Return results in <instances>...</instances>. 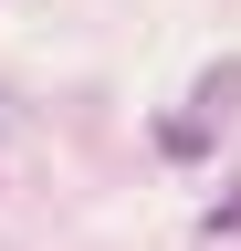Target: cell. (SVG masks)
Returning <instances> with one entry per match:
<instances>
[{"label":"cell","mask_w":241,"mask_h":251,"mask_svg":"<svg viewBox=\"0 0 241 251\" xmlns=\"http://www.w3.org/2000/svg\"><path fill=\"white\" fill-rule=\"evenodd\" d=\"M231 105H241V63H210V84L189 94V105L158 115V147H168V157H210L220 126H231Z\"/></svg>","instance_id":"obj_1"},{"label":"cell","mask_w":241,"mask_h":251,"mask_svg":"<svg viewBox=\"0 0 241 251\" xmlns=\"http://www.w3.org/2000/svg\"><path fill=\"white\" fill-rule=\"evenodd\" d=\"M210 230H220V241L241 230V188H220V199H210Z\"/></svg>","instance_id":"obj_2"},{"label":"cell","mask_w":241,"mask_h":251,"mask_svg":"<svg viewBox=\"0 0 241 251\" xmlns=\"http://www.w3.org/2000/svg\"><path fill=\"white\" fill-rule=\"evenodd\" d=\"M0 126H11V105H0Z\"/></svg>","instance_id":"obj_3"}]
</instances>
